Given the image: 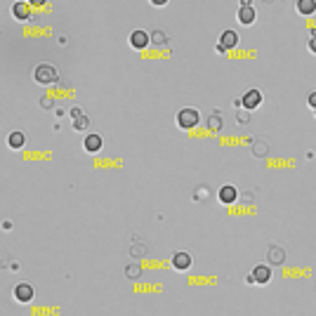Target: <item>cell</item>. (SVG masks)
<instances>
[{
  "label": "cell",
  "mask_w": 316,
  "mask_h": 316,
  "mask_svg": "<svg viewBox=\"0 0 316 316\" xmlns=\"http://www.w3.org/2000/svg\"><path fill=\"white\" fill-rule=\"evenodd\" d=\"M314 113H316V108H314Z\"/></svg>",
  "instance_id": "7402d4cb"
},
{
  "label": "cell",
  "mask_w": 316,
  "mask_h": 316,
  "mask_svg": "<svg viewBox=\"0 0 316 316\" xmlns=\"http://www.w3.org/2000/svg\"><path fill=\"white\" fill-rule=\"evenodd\" d=\"M14 298L19 302H31L33 300V286L31 283H19L17 288H14Z\"/></svg>",
  "instance_id": "ba28073f"
},
{
  "label": "cell",
  "mask_w": 316,
  "mask_h": 316,
  "mask_svg": "<svg viewBox=\"0 0 316 316\" xmlns=\"http://www.w3.org/2000/svg\"><path fill=\"white\" fill-rule=\"evenodd\" d=\"M31 2H33V5H43L45 0H31Z\"/></svg>",
  "instance_id": "ffe728a7"
},
{
  "label": "cell",
  "mask_w": 316,
  "mask_h": 316,
  "mask_svg": "<svg viewBox=\"0 0 316 316\" xmlns=\"http://www.w3.org/2000/svg\"><path fill=\"white\" fill-rule=\"evenodd\" d=\"M250 279H253L255 283H260V286H267V283L271 281V269L269 267H264V264H257V267L253 269V276H250Z\"/></svg>",
  "instance_id": "52a82bcc"
},
{
  "label": "cell",
  "mask_w": 316,
  "mask_h": 316,
  "mask_svg": "<svg viewBox=\"0 0 316 316\" xmlns=\"http://www.w3.org/2000/svg\"><path fill=\"white\" fill-rule=\"evenodd\" d=\"M255 19H257V12H255V7H250V2H248V0H243V5L238 7V21H241L243 26H250Z\"/></svg>",
  "instance_id": "3957f363"
},
{
  "label": "cell",
  "mask_w": 316,
  "mask_h": 316,
  "mask_svg": "<svg viewBox=\"0 0 316 316\" xmlns=\"http://www.w3.org/2000/svg\"><path fill=\"white\" fill-rule=\"evenodd\" d=\"M83 146H85V151H90V154H97L102 149V135H88L83 139Z\"/></svg>",
  "instance_id": "8fae6325"
},
{
  "label": "cell",
  "mask_w": 316,
  "mask_h": 316,
  "mask_svg": "<svg viewBox=\"0 0 316 316\" xmlns=\"http://www.w3.org/2000/svg\"><path fill=\"white\" fill-rule=\"evenodd\" d=\"M236 45H238V33H236L234 28H229V31H224L219 36V52H226V50H231Z\"/></svg>",
  "instance_id": "277c9868"
},
{
  "label": "cell",
  "mask_w": 316,
  "mask_h": 316,
  "mask_svg": "<svg viewBox=\"0 0 316 316\" xmlns=\"http://www.w3.org/2000/svg\"><path fill=\"white\" fill-rule=\"evenodd\" d=\"M19 2H26V0H19Z\"/></svg>",
  "instance_id": "44dd1931"
},
{
  "label": "cell",
  "mask_w": 316,
  "mask_h": 316,
  "mask_svg": "<svg viewBox=\"0 0 316 316\" xmlns=\"http://www.w3.org/2000/svg\"><path fill=\"white\" fill-rule=\"evenodd\" d=\"M298 12L300 14H314L316 12V0H298Z\"/></svg>",
  "instance_id": "5bb4252c"
},
{
  "label": "cell",
  "mask_w": 316,
  "mask_h": 316,
  "mask_svg": "<svg viewBox=\"0 0 316 316\" xmlns=\"http://www.w3.org/2000/svg\"><path fill=\"white\" fill-rule=\"evenodd\" d=\"M7 144L12 146V149H21V146L26 144V135H24V132H9Z\"/></svg>",
  "instance_id": "4fadbf2b"
},
{
  "label": "cell",
  "mask_w": 316,
  "mask_h": 316,
  "mask_svg": "<svg viewBox=\"0 0 316 316\" xmlns=\"http://www.w3.org/2000/svg\"><path fill=\"white\" fill-rule=\"evenodd\" d=\"M130 45L135 47V50H144V47L149 45V33L142 31V28L132 31V33H130Z\"/></svg>",
  "instance_id": "8992f818"
},
{
  "label": "cell",
  "mask_w": 316,
  "mask_h": 316,
  "mask_svg": "<svg viewBox=\"0 0 316 316\" xmlns=\"http://www.w3.org/2000/svg\"><path fill=\"white\" fill-rule=\"evenodd\" d=\"M309 50L316 54V36H312V40H309Z\"/></svg>",
  "instance_id": "ac0fdd59"
},
{
  "label": "cell",
  "mask_w": 316,
  "mask_h": 316,
  "mask_svg": "<svg viewBox=\"0 0 316 316\" xmlns=\"http://www.w3.org/2000/svg\"><path fill=\"white\" fill-rule=\"evenodd\" d=\"M201 123V113L196 108H182L177 111V125L184 127V130H191V127H196Z\"/></svg>",
  "instance_id": "7a4b0ae2"
},
{
  "label": "cell",
  "mask_w": 316,
  "mask_h": 316,
  "mask_svg": "<svg viewBox=\"0 0 316 316\" xmlns=\"http://www.w3.org/2000/svg\"><path fill=\"white\" fill-rule=\"evenodd\" d=\"M241 104H243L245 108H248V111H253V108H257L260 106V104H262V92L260 90H248L243 95V100H241Z\"/></svg>",
  "instance_id": "5b68a950"
},
{
  "label": "cell",
  "mask_w": 316,
  "mask_h": 316,
  "mask_svg": "<svg viewBox=\"0 0 316 316\" xmlns=\"http://www.w3.org/2000/svg\"><path fill=\"white\" fill-rule=\"evenodd\" d=\"M12 17L19 19V21H26V19L31 17V9L26 7V2H19L17 0V5L12 7Z\"/></svg>",
  "instance_id": "7c38bea8"
},
{
  "label": "cell",
  "mask_w": 316,
  "mask_h": 316,
  "mask_svg": "<svg viewBox=\"0 0 316 316\" xmlns=\"http://www.w3.org/2000/svg\"><path fill=\"white\" fill-rule=\"evenodd\" d=\"M210 125L215 127V130H219V125H222V123H219V116H212V118H210Z\"/></svg>",
  "instance_id": "2e32d148"
},
{
  "label": "cell",
  "mask_w": 316,
  "mask_h": 316,
  "mask_svg": "<svg viewBox=\"0 0 316 316\" xmlns=\"http://www.w3.org/2000/svg\"><path fill=\"white\" fill-rule=\"evenodd\" d=\"M33 78H36L38 85H52V83H57V69L52 64H38Z\"/></svg>",
  "instance_id": "6da1fadb"
},
{
  "label": "cell",
  "mask_w": 316,
  "mask_h": 316,
  "mask_svg": "<svg viewBox=\"0 0 316 316\" xmlns=\"http://www.w3.org/2000/svg\"><path fill=\"white\" fill-rule=\"evenodd\" d=\"M236 199H238V191H236V187L226 184V187H222V189H219V201H222V203L231 206Z\"/></svg>",
  "instance_id": "30bf717a"
},
{
  "label": "cell",
  "mask_w": 316,
  "mask_h": 316,
  "mask_svg": "<svg viewBox=\"0 0 316 316\" xmlns=\"http://www.w3.org/2000/svg\"><path fill=\"white\" fill-rule=\"evenodd\" d=\"M165 2H168V0H151V5H156V7H163Z\"/></svg>",
  "instance_id": "d6986e66"
},
{
  "label": "cell",
  "mask_w": 316,
  "mask_h": 316,
  "mask_svg": "<svg viewBox=\"0 0 316 316\" xmlns=\"http://www.w3.org/2000/svg\"><path fill=\"white\" fill-rule=\"evenodd\" d=\"M172 267L177 271H187L191 267V255L189 253H175L172 255Z\"/></svg>",
  "instance_id": "9c48e42d"
},
{
  "label": "cell",
  "mask_w": 316,
  "mask_h": 316,
  "mask_svg": "<svg viewBox=\"0 0 316 316\" xmlns=\"http://www.w3.org/2000/svg\"><path fill=\"white\" fill-rule=\"evenodd\" d=\"M309 106H312V108H316V92H309Z\"/></svg>",
  "instance_id": "e0dca14e"
},
{
  "label": "cell",
  "mask_w": 316,
  "mask_h": 316,
  "mask_svg": "<svg viewBox=\"0 0 316 316\" xmlns=\"http://www.w3.org/2000/svg\"><path fill=\"white\" fill-rule=\"evenodd\" d=\"M274 257V262H283V253H281V248H271L269 250V260Z\"/></svg>",
  "instance_id": "9a60e30c"
}]
</instances>
